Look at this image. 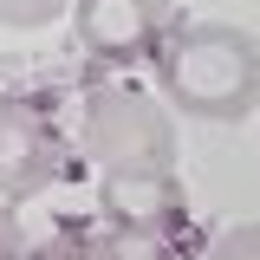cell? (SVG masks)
I'll return each mask as SVG.
<instances>
[{"instance_id": "1", "label": "cell", "mask_w": 260, "mask_h": 260, "mask_svg": "<svg viewBox=\"0 0 260 260\" xmlns=\"http://www.w3.org/2000/svg\"><path fill=\"white\" fill-rule=\"evenodd\" d=\"M156 91L202 124L260 111V39L234 20H176L156 52Z\"/></svg>"}, {"instance_id": "2", "label": "cell", "mask_w": 260, "mask_h": 260, "mask_svg": "<svg viewBox=\"0 0 260 260\" xmlns=\"http://www.w3.org/2000/svg\"><path fill=\"white\" fill-rule=\"evenodd\" d=\"M78 150L111 169H176V124L150 91L137 85H98L78 111Z\"/></svg>"}, {"instance_id": "3", "label": "cell", "mask_w": 260, "mask_h": 260, "mask_svg": "<svg viewBox=\"0 0 260 260\" xmlns=\"http://www.w3.org/2000/svg\"><path fill=\"white\" fill-rule=\"evenodd\" d=\"M169 26H176V7L169 0H78L72 7V32H78L85 59L111 65V72L143 65V59L156 65Z\"/></svg>"}, {"instance_id": "4", "label": "cell", "mask_w": 260, "mask_h": 260, "mask_svg": "<svg viewBox=\"0 0 260 260\" xmlns=\"http://www.w3.org/2000/svg\"><path fill=\"white\" fill-rule=\"evenodd\" d=\"M98 215L111 234L162 241L189 215V189L176 169H111V176H98Z\"/></svg>"}, {"instance_id": "5", "label": "cell", "mask_w": 260, "mask_h": 260, "mask_svg": "<svg viewBox=\"0 0 260 260\" xmlns=\"http://www.w3.org/2000/svg\"><path fill=\"white\" fill-rule=\"evenodd\" d=\"M59 137L52 124L32 111V104H13V98H0V202H26V195L52 189L59 182Z\"/></svg>"}, {"instance_id": "6", "label": "cell", "mask_w": 260, "mask_h": 260, "mask_svg": "<svg viewBox=\"0 0 260 260\" xmlns=\"http://www.w3.org/2000/svg\"><path fill=\"white\" fill-rule=\"evenodd\" d=\"M32 260H124V247L104 221H59L32 247Z\"/></svg>"}, {"instance_id": "7", "label": "cell", "mask_w": 260, "mask_h": 260, "mask_svg": "<svg viewBox=\"0 0 260 260\" xmlns=\"http://www.w3.org/2000/svg\"><path fill=\"white\" fill-rule=\"evenodd\" d=\"M78 0H0V26L7 32H39L52 26V20H65Z\"/></svg>"}, {"instance_id": "8", "label": "cell", "mask_w": 260, "mask_h": 260, "mask_svg": "<svg viewBox=\"0 0 260 260\" xmlns=\"http://www.w3.org/2000/svg\"><path fill=\"white\" fill-rule=\"evenodd\" d=\"M208 260H260V221H234L215 234V247H208Z\"/></svg>"}, {"instance_id": "9", "label": "cell", "mask_w": 260, "mask_h": 260, "mask_svg": "<svg viewBox=\"0 0 260 260\" xmlns=\"http://www.w3.org/2000/svg\"><path fill=\"white\" fill-rule=\"evenodd\" d=\"M0 260H26V228L13 215V202H0Z\"/></svg>"}]
</instances>
